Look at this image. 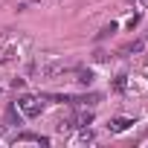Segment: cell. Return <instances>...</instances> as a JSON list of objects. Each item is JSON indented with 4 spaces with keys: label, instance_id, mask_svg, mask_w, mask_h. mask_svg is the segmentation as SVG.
Masks as SVG:
<instances>
[{
    "label": "cell",
    "instance_id": "cell-1",
    "mask_svg": "<svg viewBox=\"0 0 148 148\" xmlns=\"http://www.w3.org/2000/svg\"><path fill=\"white\" fill-rule=\"evenodd\" d=\"M18 110H21L26 119H38L41 110H44V102H41L38 96H21V99H18Z\"/></svg>",
    "mask_w": 148,
    "mask_h": 148
},
{
    "label": "cell",
    "instance_id": "cell-5",
    "mask_svg": "<svg viewBox=\"0 0 148 148\" xmlns=\"http://www.w3.org/2000/svg\"><path fill=\"white\" fill-rule=\"evenodd\" d=\"M139 49H142V41H134V44H128L122 52H139Z\"/></svg>",
    "mask_w": 148,
    "mask_h": 148
},
{
    "label": "cell",
    "instance_id": "cell-3",
    "mask_svg": "<svg viewBox=\"0 0 148 148\" xmlns=\"http://www.w3.org/2000/svg\"><path fill=\"white\" fill-rule=\"evenodd\" d=\"M15 142H35V145H49L47 136H38V134H18Z\"/></svg>",
    "mask_w": 148,
    "mask_h": 148
},
{
    "label": "cell",
    "instance_id": "cell-4",
    "mask_svg": "<svg viewBox=\"0 0 148 148\" xmlns=\"http://www.w3.org/2000/svg\"><path fill=\"white\" fill-rule=\"evenodd\" d=\"M79 82L82 84H90L93 82V70H79Z\"/></svg>",
    "mask_w": 148,
    "mask_h": 148
},
{
    "label": "cell",
    "instance_id": "cell-7",
    "mask_svg": "<svg viewBox=\"0 0 148 148\" xmlns=\"http://www.w3.org/2000/svg\"><path fill=\"white\" fill-rule=\"evenodd\" d=\"M26 3H32V0H26ZM26 3H23V6H26Z\"/></svg>",
    "mask_w": 148,
    "mask_h": 148
},
{
    "label": "cell",
    "instance_id": "cell-6",
    "mask_svg": "<svg viewBox=\"0 0 148 148\" xmlns=\"http://www.w3.org/2000/svg\"><path fill=\"white\" fill-rule=\"evenodd\" d=\"M110 32H116V23H110V26H105V29H102V32H99V38H108V35H110Z\"/></svg>",
    "mask_w": 148,
    "mask_h": 148
},
{
    "label": "cell",
    "instance_id": "cell-2",
    "mask_svg": "<svg viewBox=\"0 0 148 148\" xmlns=\"http://www.w3.org/2000/svg\"><path fill=\"white\" fill-rule=\"evenodd\" d=\"M134 125V119H128V116H116V119H110V131L113 134H122V131H128Z\"/></svg>",
    "mask_w": 148,
    "mask_h": 148
}]
</instances>
